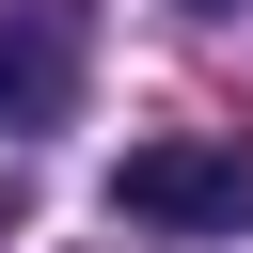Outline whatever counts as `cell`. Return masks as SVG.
<instances>
[{"mask_svg":"<svg viewBox=\"0 0 253 253\" xmlns=\"http://www.w3.org/2000/svg\"><path fill=\"white\" fill-rule=\"evenodd\" d=\"M111 206L158 221V237H237V221H253V158L206 142V126H174V142H126V158H111Z\"/></svg>","mask_w":253,"mask_h":253,"instance_id":"obj_1","label":"cell"},{"mask_svg":"<svg viewBox=\"0 0 253 253\" xmlns=\"http://www.w3.org/2000/svg\"><path fill=\"white\" fill-rule=\"evenodd\" d=\"M79 111V32L63 16H0V126H63Z\"/></svg>","mask_w":253,"mask_h":253,"instance_id":"obj_2","label":"cell"},{"mask_svg":"<svg viewBox=\"0 0 253 253\" xmlns=\"http://www.w3.org/2000/svg\"><path fill=\"white\" fill-rule=\"evenodd\" d=\"M190 16H237V0H190Z\"/></svg>","mask_w":253,"mask_h":253,"instance_id":"obj_3","label":"cell"}]
</instances>
